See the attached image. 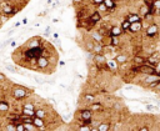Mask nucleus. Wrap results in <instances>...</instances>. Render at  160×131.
I'll return each mask as SVG.
<instances>
[{
  "label": "nucleus",
  "mask_w": 160,
  "mask_h": 131,
  "mask_svg": "<svg viewBox=\"0 0 160 131\" xmlns=\"http://www.w3.org/2000/svg\"><path fill=\"white\" fill-rule=\"evenodd\" d=\"M141 29H142V22H141V20H140V21L131 22V25H130V27H129V31L132 32V34H135V32H139Z\"/></svg>",
  "instance_id": "13"
},
{
  "label": "nucleus",
  "mask_w": 160,
  "mask_h": 131,
  "mask_svg": "<svg viewBox=\"0 0 160 131\" xmlns=\"http://www.w3.org/2000/svg\"><path fill=\"white\" fill-rule=\"evenodd\" d=\"M21 24H22V22H20V21H16V22L14 24V27H18V26H20Z\"/></svg>",
  "instance_id": "38"
},
{
  "label": "nucleus",
  "mask_w": 160,
  "mask_h": 131,
  "mask_svg": "<svg viewBox=\"0 0 160 131\" xmlns=\"http://www.w3.org/2000/svg\"><path fill=\"white\" fill-rule=\"evenodd\" d=\"M141 15L140 14H135V12H130V14H128V16H126V19L130 21V22H135V21H140L141 20V17H140Z\"/></svg>",
  "instance_id": "17"
},
{
  "label": "nucleus",
  "mask_w": 160,
  "mask_h": 131,
  "mask_svg": "<svg viewBox=\"0 0 160 131\" xmlns=\"http://www.w3.org/2000/svg\"><path fill=\"white\" fill-rule=\"evenodd\" d=\"M46 111L44 109H35V116L38 117H41V119H45L46 117Z\"/></svg>",
  "instance_id": "24"
},
{
  "label": "nucleus",
  "mask_w": 160,
  "mask_h": 131,
  "mask_svg": "<svg viewBox=\"0 0 160 131\" xmlns=\"http://www.w3.org/2000/svg\"><path fill=\"white\" fill-rule=\"evenodd\" d=\"M22 107H26V109H32V110H35V106H34V104H31V102H25V104L22 105Z\"/></svg>",
  "instance_id": "31"
},
{
  "label": "nucleus",
  "mask_w": 160,
  "mask_h": 131,
  "mask_svg": "<svg viewBox=\"0 0 160 131\" xmlns=\"http://www.w3.org/2000/svg\"><path fill=\"white\" fill-rule=\"evenodd\" d=\"M24 1H29V0H24Z\"/></svg>",
  "instance_id": "46"
},
{
  "label": "nucleus",
  "mask_w": 160,
  "mask_h": 131,
  "mask_svg": "<svg viewBox=\"0 0 160 131\" xmlns=\"http://www.w3.org/2000/svg\"><path fill=\"white\" fill-rule=\"evenodd\" d=\"M130 25H131V22H130L128 19H125V20L121 22V25H120V26L122 27V30H124V31H128V30H129V27H130Z\"/></svg>",
  "instance_id": "27"
},
{
  "label": "nucleus",
  "mask_w": 160,
  "mask_h": 131,
  "mask_svg": "<svg viewBox=\"0 0 160 131\" xmlns=\"http://www.w3.org/2000/svg\"><path fill=\"white\" fill-rule=\"evenodd\" d=\"M0 129H1V124H0Z\"/></svg>",
  "instance_id": "45"
},
{
  "label": "nucleus",
  "mask_w": 160,
  "mask_h": 131,
  "mask_svg": "<svg viewBox=\"0 0 160 131\" xmlns=\"http://www.w3.org/2000/svg\"><path fill=\"white\" fill-rule=\"evenodd\" d=\"M104 4L106 5V7H108L109 10H112V9L116 7V1H114V0H105Z\"/></svg>",
  "instance_id": "25"
},
{
  "label": "nucleus",
  "mask_w": 160,
  "mask_h": 131,
  "mask_svg": "<svg viewBox=\"0 0 160 131\" xmlns=\"http://www.w3.org/2000/svg\"><path fill=\"white\" fill-rule=\"evenodd\" d=\"M44 52V47L39 46V47H28L24 51V57L26 60H32V59H38L39 56H41Z\"/></svg>",
  "instance_id": "1"
},
{
  "label": "nucleus",
  "mask_w": 160,
  "mask_h": 131,
  "mask_svg": "<svg viewBox=\"0 0 160 131\" xmlns=\"http://www.w3.org/2000/svg\"><path fill=\"white\" fill-rule=\"evenodd\" d=\"M34 79H35V81H36L39 85H41V84H44V82H45V80H41V79H39L38 76H34Z\"/></svg>",
  "instance_id": "33"
},
{
  "label": "nucleus",
  "mask_w": 160,
  "mask_h": 131,
  "mask_svg": "<svg viewBox=\"0 0 160 131\" xmlns=\"http://www.w3.org/2000/svg\"><path fill=\"white\" fill-rule=\"evenodd\" d=\"M84 99H85V101L88 104H91L95 100V95H92V94H84Z\"/></svg>",
  "instance_id": "26"
},
{
  "label": "nucleus",
  "mask_w": 160,
  "mask_h": 131,
  "mask_svg": "<svg viewBox=\"0 0 160 131\" xmlns=\"http://www.w3.org/2000/svg\"><path fill=\"white\" fill-rule=\"evenodd\" d=\"M90 110H92L94 112L101 111L102 110V104H100V102H91L90 104Z\"/></svg>",
  "instance_id": "20"
},
{
  "label": "nucleus",
  "mask_w": 160,
  "mask_h": 131,
  "mask_svg": "<svg viewBox=\"0 0 160 131\" xmlns=\"http://www.w3.org/2000/svg\"><path fill=\"white\" fill-rule=\"evenodd\" d=\"M49 65H50L49 57L41 55V56H39L36 59V69H39V70H46L49 67Z\"/></svg>",
  "instance_id": "5"
},
{
  "label": "nucleus",
  "mask_w": 160,
  "mask_h": 131,
  "mask_svg": "<svg viewBox=\"0 0 160 131\" xmlns=\"http://www.w3.org/2000/svg\"><path fill=\"white\" fill-rule=\"evenodd\" d=\"M58 64H59V65H60V66H64V65H65V61H59V62H58Z\"/></svg>",
  "instance_id": "41"
},
{
  "label": "nucleus",
  "mask_w": 160,
  "mask_h": 131,
  "mask_svg": "<svg viewBox=\"0 0 160 131\" xmlns=\"http://www.w3.org/2000/svg\"><path fill=\"white\" fill-rule=\"evenodd\" d=\"M21 114H22V115H26V116H31V117H34V116H35V110H32V109H26V107H22V110H21Z\"/></svg>",
  "instance_id": "23"
},
{
  "label": "nucleus",
  "mask_w": 160,
  "mask_h": 131,
  "mask_svg": "<svg viewBox=\"0 0 160 131\" xmlns=\"http://www.w3.org/2000/svg\"><path fill=\"white\" fill-rule=\"evenodd\" d=\"M54 37L58 39V37H59V32H54Z\"/></svg>",
  "instance_id": "42"
},
{
  "label": "nucleus",
  "mask_w": 160,
  "mask_h": 131,
  "mask_svg": "<svg viewBox=\"0 0 160 131\" xmlns=\"http://www.w3.org/2000/svg\"><path fill=\"white\" fill-rule=\"evenodd\" d=\"M5 67H6L9 71H11V72H18V69H16L15 66H12V65H6Z\"/></svg>",
  "instance_id": "30"
},
{
  "label": "nucleus",
  "mask_w": 160,
  "mask_h": 131,
  "mask_svg": "<svg viewBox=\"0 0 160 131\" xmlns=\"http://www.w3.org/2000/svg\"><path fill=\"white\" fill-rule=\"evenodd\" d=\"M11 95H12V97H14L15 100H19V101H20V100L25 99V97L29 95V90L25 89L24 86H16V87L12 90Z\"/></svg>",
  "instance_id": "2"
},
{
  "label": "nucleus",
  "mask_w": 160,
  "mask_h": 131,
  "mask_svg": "<svg viewBox=\"0 0 160 131\" xmlns=\"http://www.w3.org/2000/svg\"><path fill=\"white\" fill-rule=\"evenodd\" d=\"M109 9L106 7V5L102 2V4H100V5H98V11L99 12H104V11H108Z\"/></svg>",
  "instance_id": "29"
},
{
  "label": "nucleus",
  "mask_w": 160,
  "mask_h": 131,
  "mask_svg": "<svg viewBox=\"0 0 160 131\" xmlns=\"http://www.w3.org/2000/svg\"><path fill=\"white\" fill-rule=\"evenodd\" d=\"M114 1H116V2H118V1H120V0H114Z\"/></svg>",
  "instance_id": "44"
},
{
  "label": "nucleus",
  "mask_w": 160,
  "mask_h": 131,
  "mask_svg": "<svg viewBox=\"0 0 160 131\" xmlns=\"http://www.w3.org/2000/svg\"><path fill=\"white\" fill-rule=\"evenodd\" d=\"M139 130H140V131H148V130H149V127H148V126H142V127H140Z\"/></svg>",
  "instance_id": "37"
},
{
  "label": "nucleus",
  "mask_w": 160,
  "mask_h": 131,
  "mask_svg": "<svg viewBox=\"0 0 160 131\" xmlns=\"http://www.w3.org/2000/svg\"><path fill=\"white\" fill-rule=\"evenodd\" d=\"M122 32H124V30H122L121 26L114 25V26H111V27L109 29V31H108V36H120Z\"/></svg>",
  "instance_id": "8"
},
{
  "label": "nucleus",
  "mask_w": 160,
  "mask_h": 131,
  "mask_svg": "<svg viewBox=\"0 0 160 131\" xmlns=\"http://www.w3.org/2000/svg\"><path fill=\"white\" fill-rule=\"evenodd\" d=\"M158 32H159V26H158L156 24H150V25L146 27V31H145L146 36H149V37L155 36Z\"/></svg>",
  "instance_id": "7"
},
{
  "label": "nucleus",
  "mask_w": 160,
  "mask_h": 131,
  "mask_svg": "<svg viewBox=\"0 0 160 131\" xmlns=\"http://www.w3.org/2000/svg\"><path fill=\"white\" fill-rule=\"evenodd\" d=\"M91 1H92V4H94V5H96V6H98V5L102 4V2L105 1V0H91Z\"/></svg>",
  "instance_id": "35"
},
{
  "label": "nucleus",
  "mask_w": 160,
  "mask_h": 131,
  "mask_svg": "<svg viewBox=\"0 0 160 131\" xmlns=\"http://www.w3.org/2000/svg\"><path fill=\"white\" fill-rule=\"evenodd\" d=\"M9 110H10V104L6 101H0V112L6 114L9 112Z\"/></svg>",
  "instance_id": "18"
},
{
  "label": "nucleus",
  "mask_w": 160,
  "mask_h": 131,
  "mask_svg": "<svg viewBox=\"0 0 160 131\" xmlns=\"http://www.w3.org/2000/svg\"><path fill=\"white\" fill-rule=\"evenodd\" d=\"M119 65H120V64H119L115 59H112V60H108V62H106V67H108V70H112V71L118 70Z\"/></svg>",
  "instance_id": "15"
},
{
  "label": "nucleus",
  "mask_w": 160,
  "mask_h": 131,
  "mask_svg": "<svg viewBox=\"0 0 160 131\" xmlns=\"http://www.w3.org/2000/svg\"><path fill=\"white\" fill-rule=\"evenodd\" d=\"M146 109H148V110H151V111H156V106H152V105H150V104L146 105Z\"/></svg>",
  "instance_id": "34"
},
{
  "label": "nucleus",
  "mask_w": 160,
  "mask_h": 131,
  "mask_svg": "<svg viewBox=\"0 0 160 131\" xmlns=\"http://www.w3.org/2000/svg\"><path fill=\"white\" fill-rule=\"evenodd\" d=\"M46 4H48V5H50V4H52V0H48V1H46Z\"/></svg>",
  "instance_id": "43"
},
{
  "label": "nucleus",
  "mask_w": 160,
  "mask_h": 131,
  "mask_svg": "<svg viewBox=\"0 0 160 131\" xmlns=\"http://www.w3.org/2000/svg\"><path fill=\"white\" fill-rule=\"evenodd\" d=\"M159 61H160V55H159V52H155V54H152L151 56H149V57L146 59V62L150 64V65H152V66H155V67H156V65L159 64Z\"/></svg>",
  "instance_id": "10"
},
{
  "label": "nucleus",
  "mask_w": 160,
  "mask_h": 131,
  "mask_svg": "<svg viewBox=\"0 0 160 131\" xmlns=\"http://www.w3.org/2000/svg\"><path fill=\"white\" fill-rule=\"evenodd\" d=\"M26 44H28V47H39V46H42L41 45V39L38 37V36L31 37Z\"/></svg>",
  "instance_id": "14"
},
{
  "label": "nucleus",
  "mask_w": 160,
  "mask_h": 131,
  "mask_svg": "<svg viewBox=\"0 0 160 131\" xmlns=\"http://www.w3.org/2000/svg\"><path fill=\"white\" fill-rule=\"evenodd\" d=\"M156 72H158V75H160V61H159V64L156 65Z\"/></svg>",
  "instance_id": "36"
},
{
  "label": "nucleus",
  "mask_w": 160,
  "mask_h": 131,
  "mask_svg": "<svg viewBox=\"0 0 160 131\" xmlns=\"http://www.w3.org/2000/svg\"><path fill=\"white\" fill-rule=\"evenodd\" d=\"M100 20H101V12H99V11H94L89 16V22H91V25H95Z\"/></svg>",
  "instance_id": "12"
},
{
  "label": "nucleus",
  "mask_w": 160,
  "mask_h": 131,
  "mask_svg": "<svg viewBox=\"0 0 160 131\" xmlns=\"http://www.w3.org/2000/svg\"><path fill=\"white\" fill-rule=\"evenodd\" d=\"M5 130H8V131H9V130H11V131H16V125H15L14 122L10 121V122L5 126Z\"/></svg>",
  "instance_id": "28"
},
{
  "label": "nucleus",
  "mask_w": 160,
  "mask_h": 131,
  "mask_svg": "<svg viewBox=\"0 0 160 131\" xmlns=\"http://www.w3.org/2000/svg\"><path fill=\"white\" fill-rule=\"evenodd\" d=\"M158 81H160V75H158V74H152V75H146V77L144 79V84H146V85H151V84H155V82H158Z\"/></svg>",
  "instance_id": "9"
},
{
  "label": "nucleus",
  "mask_w": 160,
  "mask_h": 131,
  "mask_svg": "<svg viewBox=\"0 0 160 131\" xmlns=\"http://www.w3.org/2000/svg\"><path fill=\"white\" fill-rule=\"evenodd\" d=\"M111 129V124L109 121H104V122H100V125L96 127L98 131H109Z\"/></svg>",
  "instance_id": "16"
},
{
  "label": "nucleus",
  "mask_w": 160,
  "mask_h": 131,
  "mask_svg": "<svg viewBox=\"0 0 160 131\" xmlns=\"http://www.w3.org/2000/svg\"><path fill=\"white\" fill-rule=\"evenodd\" d=\"M21 22H22V25L28 24V19H26V17H25V19H22V21H21Z\"/></svg>",
  "instance_id": "40"
},
{
  "label": "nucleus",
  "mask_w": 160,
  "mask_h": 131,
  "mask_svg": "<svg viewBox=\"0 0 160 131\" xmlns=\"http://www.w3.org/2000/svg\"><path fill=\"white\" fill-rule=\"evenodd\" d=\"M115 60L119 62V64H126L128 62V55L125 54H119L115 56Z\"/></svg>",
  "instance_id": "19"
},
{
  "label": "nucleus",
  "mask_w": 160,
  "mask_h": 131,
  "mask_svg": "<svg viewBox=\"0 0 160 131\" xmlns=\"http://www.w3.org/2000/svg\"><path fill=\"white\" fill-rule=\"evenodd\" d=\"M152 5H154V7H155L156 10H160V0H154Z\"/></svg>",
  "instance_id": "32"
},
{
  "label": "nucleus",
  "mask_w": 160,
  "mask_h": 131,
  "mask_svg": "<svg viewBox=\"0 0 160 131\" xmlns=\"http://www.w3.org/2000/svg\"><path fill=\"white\" fill-rule=\"evenodd\" d=\"M92 114L94 111L90 109H84L80 111V120L81 121H91L92 120Z\"/></svg>",
  "instance_id": "6"
},
{
  "label": "nucleus",
  "mask_w": 160,
  "mask_h": 131,
  "mask_svg": "<svg viewBox=\"0 0 160 131\" xmlns=\"http://www.w3.org/2000/svg\"><path fill=\"white\" fill-rule=\"evenodd\" d=\"M134 62H135V65L140 66V65H142V64L146 62V59L142 57V56H140V55H135V56H134Z\"/></svg>",
  "instance_id": "21"
},
{
  "label": "nucleus",
  "mask_w": 160,
  "mask_h": 131,
  "mask_svg": "<svg viewBox=\"0 0 160 131\" xmlns=\"http://www.w3.org/2000/svg\"><path fill=\"white\" fill-rule=\"evenodd\" d=\"M1 12L4 14V15H6V16H12V15H15V9H14V5L11 4V2H9V1H4L2 4H1Z\"/></svg>",
  "instance_id": "4"
},
{
  "label": "nucleus",
  "mask_w": 160,
  "mask_h": 131,
  "mask_svg": "<svg viewBox=\"0 0 160 131\" xmlns=\"http://www.w3.org/2000/svg\"><path fill=\"white\" fill-rule=\"evenodd\" d=\"M32 122H34V125L38 127V130H44V129L46 127V124H45L44 119H41V117L34 116V119H32Z\"/></svg>",
  "instance_id": "11"
},
{
  "label": "nucleus",
  "mask_w": 160,
  "mask_h": 131,
  "mask_svg": "<svg viewBox=\"0 0 160 131\" xmlns=\"http://www.w3.org/2000/svg\"><path fill=\"white\" fill-rule=\"evenodd\" d=\"M10 46H11V47H15V46H16V41H11Z\"/></svg>",
  "instance_id": "39"
},
{
  "label": "nucleus",
  "mask_w": 160,
  "mask_h": 131,
  "mask_svg": "<svg viewBox=\"0 0 160 131\" xmlns=\"http://www.w3.org/2000/svg\"><path fill=\"white\" fill-rule=\"evenodd\" d=\"M109 45L110 46H118L119 44H120V41H119V36H109Z\"/></svg>",
  "instance_id": "22"
},
{
  "label": "nucleus",
  "mask_w": 160,
  "mask_h": 131,
  "mask_svg": "<svg viewBox=\"0 0 160 131\" xmlns=\"http://www.w3.org/2000/svg\"><path fill=\"white\" fill-rule=\"evenodd\" d=\"M92 61H94V64H95L98 67H106V62H108V60H106V57H105V55H104L102 52L94 54V56H92Z\"/></svg>",
  "instance_id": "3"
}]
</instances>
